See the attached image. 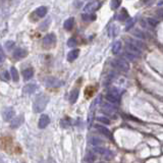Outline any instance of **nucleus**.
Returning a JSON list of instances; mask_svg holds the SVG:
<instances>
[{
    "label": "nucleus",
    "mask_w": 163,
    "mask_h": 163,
    "mask_svg": "<svg viewBox=\"0 0 163 163\" xmlns=\"http://www.w3.org/2000/svg\"><path fill=\"white\" fill-rule=\"evenodd\" d=\"M49 102V97L45 94H41L36 98V101L34 102V111L36 113H40L46 108L47 104Z\"/></svg>",
    "instance_id": "nucleus-1"
},
{
    "label": "nucleus",
    "mask_w": 163,
    "mask_h": 163,
    "mask_svg": "<svg viewBox=\"0 0 163 163\" xmlns=\"http://www.w3.org/2000/svg\"><path fill=\"white\" fill-rule=\"evenodd\" d=\"M111 65L113 67L117 68L118 71H123V73H127L129 71V63H127V61L123 60L121 58H115L111 61Z\"/></svg>",
    "instance_id": "nucleus-2"
},
{
    "label": "nucleus",
    "mask_w": 163,
    "mask_h": 163,
    "mask_svg": "<svg viewBox=\"0 0 163 163\" xmlns=\"http://www.w3.org/2000/svg\"><path fill=\"white\" fill-rule=\"evenodd\" d=\"M56 44V36L54 33L48 34L43 38V47L45 49L52 48Z\"/></svg>",
    "instance_id": "nucleus-3"
},
{
    "label": "nucleus",
    "mask_w": 163,
    "mask_h": 163,
    "mask_svg": "<svg viewBox=\"0 0 163 163\" xmlns=\"http://www.w3.org/2000/svg\"><path fill=\"white\" fill-rule=\"evenodd\" d=\"M125 48H127L125 51L133 54V55L136 56V57H140V56H141V49H140L139 47H137L136 45L133 44L131 42L127 41V46H125Z\"/></svg>",
    "instance_id": "nucleus-4"
},
{
    "label": "nucleus",
    "mask_w": 163,
    "mask_h": 163,
    "mask_svg": "<svg viewBox=\"0 0 163 163\" xmlns=\"http://www.w3.org/2000/svg\"><path fill=\"white\" fill-rule=\"evenodd\" d=\"M93 151H94V153H96V154H100V155L104 156L105 158H107V159L112 158V155H113L109 150L103 148V147H99V146H95V148L93 149Z\"/></svg>",
    "instance_id": "nucleus-5"
},
{
    "label": "nucleus",
    "mask_w": 163,
    "mask_h": 163,
    "mask_svg": "<svg viewBox=\"0 0 163 163\" xmlns=\"http://www.w3.org/2000/svg\"><path fill=\"white\" fill-rule=\"evenodd\" d=\"M100 6H101V3H100V2H98V1H93V2L88 3L85 7H84V10H85V12L91 13V12L97 10Z\"/></svg>",
    "instance_id": "nucleus-6"
},
{
    "label": "nucleus",
    "mask_w": 163,
    "mask_h": 163,
    "mask_svg": "<svg viewBox=\"0 0 163 163\" xmlns=\"http://www.w3.org/2000/svg\"><path fill=\"white\" fill-rule=\"evenodd\" d=\"M15 109L12 107H5L2 110V117L4 120H10L15 116Z\"/></svg>",
    "instance_id": "nucleus-7"
},
{
    "label": "nucleus",
    "mask_w": 163,
    "mask_h": 163,
    "mask_svg": "<svg viewBox=\"0 0 163 163\" xmlns=\"http://www.w3.org/2000/svg\"><path fill=\"white\" fill-rule=\"evenodd\" d=\"M28 55V51L26 49H22V48H18L16 49L13 54H12V57L15 59V60H20V59L24 58L26 56Z\"/></svg>",
    "instance_id": "nucleus-8"
},
{
    "label": "nucleus",
    "mask_w": 163,
    "mask_h": 163,
    "mask_svg": "<svg viewBox=\"0 0 163 163\" xmlns=\"http://www.w3.org/2000/svg\"><path fill=\"white\" fill-rule=\"evenodd\" d=\"M45 84L49 88H57L62 85V82H60V81L55 78H48L45 80Z\"/></svg>",
    "instance_id": "nucleus-9"
},
{
    "label": "nucleus",
    "mask_w": 163,
    "mask_h": 163,
    "mask_svg": "<svg viewBox=\"0 0 163 163\" xmlns=\"http://www.w3.org/2000/svg\"><path fill=\"white\" fill-rule=\"evenodd\" d=\"M49 123H50V118H49V116L46 114H43L41 117H40L38 127H39L40 129H45Z\"/></svg>",
    "instance_id": "nucleus-10"
},
{
    "label": "nucleus",
    "mask_w": 163,
    "mask_h": 163,
    "mask_svg": "<svg viewBox=\"0 0 163 163\" xmlns=\"http://www.w3.org/2000/svg\"><path fill=\"white\" fill-rule=\"evenodd\" d=\"M22 77H24V81L31 80V79L33 78V76H34V68H33V67L26 68V69H24V71H22Z\"/></svg>",
    "instance_id": "nucleus-11"
},
{
    "label": "nucleus",
    "mask_w": 163,
    "mask_h": 163,
    "mask_svg": "<svg viewBox=\"0 0 163 163\" xmlns=\"http://www.w3.org/2000/svg\"><path fill=\"white\" fill-rule=\"evenodd\" d=\"M24 122V115H18L17 117H15V119L12 120L10 123V127L11 129H16V127H20V124Z\"/></svg>",
    "instance_id": "nucleus-12"
},
{
    "label": "nucleus",
    "mask_w": 163,
    "mask_h": 163,
    "mask_svg": "<svg viewBox=\"0 0 163 163\" xmlns=\"http://www.w3.org/2000/svg\"><path fill=\"white\" fill-rule=\"evenodd\" d=\"M95 129H97L98 131H99L103 136L106 137V138H111V133H110V131L107 127H103V125H100V124H96Z\"/></svg>",
    "instance_id": "nucleus-13"
},
{
    "label": "nucleus",
    "mask_w": 163,
    "mask_h": 163,
    "mask_svg": "<svg viewBox=\"0 0 163 163\" xmlns=\"http://www.w3.org/2000/svg\"><path fill=\"white\" fill-rule=\"evenodd\" d=\"M79 54H80V50H79V49H73V50H71V51L67 54V60L71 61V62L73 60H76V59L78 58Z\"/></svg>",
    "instance_id": "nucleus-14"
},
{
    "label": "nucleus",
    "mask_w": 163,
    "mask_h": 163,
    "mask_svg": "<svg viewBox=\"0 0 163 163\" xmlns=\"http://www.w3.org/2000/svg\"><path fill=\"white\" fill-rule=\"evenodd\" d=\"M73 24H75V17H69L64 22L63 24V28L66 31H71L73 28Z\"/></svg>",
    "instance_id": "nucleus-15"
},
{
    "label": "nucleus",
    "mask_w": 163,
    "mask_h": 163,
    "mask_svg": "<svg viewBox=\"0 0 163 163\" xmlns=\"http://www.w3.org/2000/svg\"><path fill=\"white\" fill-rule=\"evenodd\" d=\"M37 89V86L34 84H28L27 86H24L22 91H24V94H32L35 92V90Z\"/></svg>",
    "instance_id": "nucleus-16"
},
{
    "label": "nucleus",
    "mask_w": 163,
    "mask_h": 163,
    "mask_svg": "<svg viewBox=\"0 0 163 163\" xmlns=\"http://www.w3.org/2000/svg\"><path fill=\"white\" fill-rule=\"evenodd\" d=\"M121 47H122V44L120 41H115L112 45V53L113 54H118L121 50Z\"/></svg>",
    "instance_id": "nucleus-17"
},
{
    "label": "nucleus",
    "mask_w": 163,
    "mask_h": 163,
    "mask_svg": "<svg viewBox=\"0 0 163 163\" xmlns=\"http://www.w3.org/2000/svg\"><path fill=\"white\" fill-rule=\"evenodd\" d=\"M78 98H79V90L78 89H75V90H73L71 92V95H69V102H71V104L76 103Z\"/></svg>",
    "instance_id": "nucleus-18"
},
{
    "label": "nucleus",
    "mask_w": 163,
    "mask_h": 163,
    "mask_svg": "<svg viewBox=\"0 0 163 163\" xmlns=\"http://www.w3.org/2000/svg\"><path fill=\"white\" fill-rule=\"evenodd\" d=\"M116 18L118 20H127L129 18V13H127V11L125 9H121L120 10V12L118 13V15H116Z\"/></svg>",
    "instance_id": "nucleus-19"
},
{
    "label": "nucleus",
    "mask_w": 163,
    "mask_h": 163,
    "mask_svg": "<svg viewBox=\"0 0 163 163\" xmlns=\"http://www.w3.org/2000/svg\"><path fill=\"white\" fill-rule=\"evenodd\" d=\"M47 13V7L46 6H40L39 8L36 9V15L39 17H44Z\"/></svg>",
    "instance_id": "nucleus-20"
},
{
    "label": "nucleus",
    "mask_w": 163,
    "mask_h": 163,
    "mask_svg": "<svg viewBox=\"0 0 163 163\" xmlns=\"http://www.w3.org/2000/svg\"><path fill=\"white\" fill-rule=\"evenodd\" d=\"M10 76L12 78V81L13 82H18V71H16V68L15 66H11L10 67Z\"/></svg>",
    "instance_id": "nucleus-21"
},
{
    "label": "nucleus",
    "mask_w": 163,
    "mask_h": 163,
    "mask_svg": "<svg viewBox=\"0 0 163 163\" xmlns=\"http://www.w3.org/2000/svg\"><path fill=\"white\" fill-rule=\"evenodd\" d=\"M109 33H110L109 34L110 37H115L119 33V29H118V27L115 26V24H111V27L109 28Z\"/></svg>",
    "instance_id": "nucleus-22"
},
{
    "label": "nucleus",
    "mask_w": 163,
    "mask_h": 163,
    "mask_svg": "<svg viewBox=\"0 0 163 163\" xmlns=\"http://www.w3.org/2000/svg\"><path fill=\"white\" fill-rule=\"evenodd\" d=\"M106 99H107L108 102L112 103V104H115V103H117L118 101H119V97H117V96H113V95H111V94H109V93L106 95Z\"/></svg>",
    "instance_id": "nucleus-23"
},
{
    "label": "nucleus",
    "mask_w": 163,
    "mask_h": 163,
    "mask_svg": "<svg viewBox=\"0 0 163 163\" xmlns=\"http://www.w3.org/2000/svg\"><path fill=\"white\" fill-rule=\"evenodd\" d=\"M82 18H83V20H85V22H90V20H96V15H90V13H84L83 15H82Z\"/></svg>",
    "instance_id": "nucleus-24"
},
{
    "label": "nucleus",
    "mask_w": 163,
    "mask_h": 163,
    "mask_svg": "<svg viewBox=\"0 0 163 163\" xmlns=\"http://www.w3.org/2000/svg\"><path fill=\"white\" fill-rule=\"evenodd\" d=\"M0 80H2L3 82H9L10 80V73L8 71H2L0 73Z\"/></svg>",
    "instance_id": "nucleus-25"
},
{
    "label": "nucleus",
    "mask_w": 163,
    "mask_h": 163,
    "mask_svg": "<svg viewBox=\"0 0 163 163\" xmlns=\"http://www.w3.org/2000/svg\"><path fill=\"white\" fill-rule=\"evenodd\" d=\"M129 42H131L133 44H135L137 47H139L140 49H143L144 47H145V45H144V43L142 41H140V40H137V39H129Z\"/></svg>",
    "instance_id": "nucleus-26"
},
{
    "label": "nucleus",
    "mask_w": 163,
    "mask_h": 163,
    "mask_svg": "<svg viewBox=\"0 0 163 163\" xmlns=\"http://www.w3.org/2000/svg\"><path fill=\"white\" fill-rule=\"evenodd\" d=\"M146 22L148 26H151V27H156L158 24V20H155V18H152V17L146 18Z\"/></svg>",
    "instance_id": "nucleus-27"
},
{
    "label": "nucleus",
    "mask_w": 163,
    "mask_h": 163,
    "mask_svg": "<svg viewBox=\"0 0 163 163\" xmlns=\"http://www.w3.org/2000/svg\"><path fill=\"white\" fill-rule=\"evenodd\" d=\"M90 142L94 147H95V146H100V145H102V144H103V142L101 141V140L98 139V138H95V137H93Z\"/></svg>",
    "instance_id": "nucleus-28"
},
{
    "label": "nucleus",
    "mask_w": 163,
    "mask_h": 163,
    "mask_svg": "<svg viewBox=\"0 0 163 163\" xmlns=\"http://www.w3.org/2000/svg\"><path fill=\"white\" fill-rule=\"evenodd\" d=\"M120 5V0H111V3H110V6H111L112 9H117L119 7Z\"/></svg>",
    "instance_id": "nucleus-29"
},
{
    "label": "nucleus",
    "mask_w": 163,
    "mask_h": 163,
    "mask_svg": "<svg viewBox=\"0 0 163 163\" xmlns=\"http://www.w3.org/2000/svg\"><path fill=\"white\" fill-rule=\"evenodd\" d=\"M96 157H95V154L94 153H88L86 155V158L85 161H88V162H92V161H95Z\"/></svg>",
    "instance_id": "nucleus-30"
},
{
    "label": "nucleus",
    "mask_w": 163,
    "mask_h": 163,
    "mask_svg": "<svg viewBox=\"0 0 163 163\" xmlns=\"http://www.w3.org/2000/svg\"><path fill=\"white\" fill-rule=\"evenodd\" d=\"M96 119L98 120L99 122H101V123H105V124H110V120L108 119L107 117H104V116H99L97 117Z\"/></svg>",
    "instance_id": "nucleus-31"
},
{
    "label": "nucleus",
    "mask_w": 163,
    "mask_h": 163,
    "mask_svg": "<svg viewBox=\"0 0 163 163\" xmlns=\"http://www.w3.org/2000/svg\"><path fill=\"white\" fill-rule=\"evenodd\" d=\"M77 45V40L75 38H69L67 40V46L68 47H75Z\"/></svg>",
    "instance_id": "nucleus-32"
},
{
    "label": "nucleus",
    "mask_w": 163,
    "mask_h": 163,
    "mask_svg": "<svg viewBox=\"0 0 163 163\" xmlns=\"http://www.w3.org/2000/svg\"><path fill=\"white\" fill-rule=\"evenodd\" d=\"M108 93H109V94H111V95H113V96H117V97H119V92H118V89H117V88H111Z\"/></svg>",
    "instance_id": "nucleus-33"
},
{
    "label": "nucleus",
    "mask_w": 163,
    "mask_h": 163,
    "mask_svg": "<svg viewBox=\"0 0 163 163\" xmlns=\"http://www.w3.org/2000/svg\"><path fill=\"white\" fill-rule=\"evenodd\" d=\"M5 58H6V56H5V53H4V51H3L2 47L0 46V63H2L3 61L5 60Z\"/></svg>",
    "instance_id": "nucleus-34"
},
{
    "label": "nucleus",
    "mask_w": 163,
    "mask_h": 163,
    "mask_svg": "<svg viewBox=\"0 0 163 163\" xmlns=\"http://www.w3.org/2000/svg\"><path fill=\"white\" fill-rule=\"evenodd\" d=\"M133 24H134V20H133V18H129V22H127V27H125V29L129 30L131 27H133Z\"/></svg>",
    "instance_id": "nucleus-35"
},
{
    "label": "nucleus",
    "mask_w": 163,
    "mask_h": 163,
    "mask_svg": "<svg viewBox=\"0 0 163 163\" xmlns=\"http://www.w3.org/2000/svg\"><path fill=\"white\" fill-rule=\"evenodd\" d=\"M13 46H15V42L13 41H8V42H6V44H5V47L7 49H11Z\"/></svg>",
    "instance_id": "nucleus-36"
},
{
    "label": "nucleus",
    "mask_w": 163,
    "mask_h": 163,
    "mask_svg": "<svg viewBox=\"0 0 163 163\" xmlns=\"http://www.w3.org/2000/svg\"><path fill=\"white\" fill-rule=\"evenodd\" d=\"M49 22H50V20H47V22H45V24H41V27H40V30H43V31H45V30H46L47 28H48V26H47V24H48Z\"/></svg>",
    "instance_id": "nucleus-37"
},
{
    "label": "nucleus",
    "mask_w": 163,
    "mask_h": 163,
    "mask_svg": "<svg viewBox=\"0 0 163 163\" xmlns=\"http://www.w3.org/2000/svg\"><path fill=\"white\" fill-rule=\"evenodd\" d=\"M135 36H137V37H140V38H142V39H143V38H145V35L143 34V33L142 32H140L139 30H137L136 32H135Z\"/></svg>",
    "instance_id": "nucleus-38"
},
{
    "label": "nucleus",
    "mask_w": 163,
    "mask_h": 163,
    "mask_svg": "<svg viewBox=\"0 0 163 163\" xmlns=\"http://www.w3.org/2000/svg\"><path fill=\"white\" fill-rule=\"evenodd\" d=\"M157 15H158L159 17H161V18H163V8H161V9H159L158 11H157Z\"/></svg>",
    "instance_id": "nucleus-39"
},
{
    "label": "nucleus",
    "mask_w": 163,
    "mask_h": 163,
    "mask_svg": "<svg viewBox=\"0 0 163 163\" xmlns=\"http://www.w3.org/2000/svg\"><path fill=\"white\" fill-rule=\"evenodd\" d=\"M149 0H143V2H148Z\"/></svg>",
    "instance_id": "nucleus-40"
}]
</instances>
